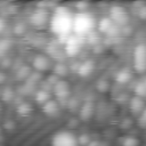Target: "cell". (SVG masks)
<instances>
[{"instance_id": "4fadbf2b", "label": "cell", "mask_w": 146, "mask_h": 146, "mask_svg": "<svg viewBox=\"0 0 146 146\" xmlns=\"http://www.w3.org/2000/svg\"><path fill=\"white\" fill-rule=\"evenodd\" d=\"M92 70H94V62L86 60L79 66V71L78 72H79V74L81 76H87L92 72Z\"/></svg>"}, {"instance_id": "2e32d148", "label": "cell", "mask_w": 146, "mask_h": 146, "mask_svg": "<svg viewBox=\"0 0 146 146\" xmlns=\"http://www.w3.org/2000/svg\"><path fill=\"white\" fill-rule=\"evenodd\" d=\"M43 106V111L46 112V113H48V114H52V113H55L56 111H57V105H56V103L54 102V100H48L46 104H43L42 105Z\"/></svg>"}, {"instance_id": "8992f818", "label": "cell", "mask_w": 146, "mask_h": 146, "mask_svg": "<svg viewBox=\"0 0 146 146\" xmlns=\"http://www.w3.org/2000/svg\"><path fill=\"white\" fill-rule=\"evenodd\" d=\"M49 18L50 16L48 15V13L43 8H39L32 13V15L30 16V22L34 27L42 29L47 24H49Z\"/></svg>"}, {"instance_id": "7a4b0ae2", "label": "cell", "mask_w": 146, "mask_h": 146, "mask_svg": "<svg viewBox=\"0 0 146 146\" xmlns=\"http://www.w3.org/2000/svg\"><path fill=\"white\" fill-rule=\"evenodd\" d=\"M96 27L95 16L89 11H78L73 14L72 34L84 38L90 35Z\"/></svg>"}, {"instance_id": "9a60e30c", "label": "cell", "mask_w": 146, "mask_h": 146, "mask_svg": "<svg viewBox=\"0 0 146 146\" xmlns=\"http://www.w3.org/2000/svg\"><path fill=\"white\" fill-rule=\"evenodd\" d=\"M139 140L135 136H125L122 139V146H139Z\"/></svg>"}, {"instance_id": "8fae6325", "label": "cell", "mask_w": 146, "mask_h": 146, "mask_svg": "<svg viewBox=\"0 0 146 146\" xmlns=\"http://www.w3.org/2000/svg\"><path fill=\"white\" fill-rule=\"evenodd\" d=\"M70 87L65 81H58L54 84V92L58 98H64L68 95Z\"/></svg>"}, {"instance_id": "7c38bea8", "label": "cell", "mask_w": 146, "mask_h": 146, "mask_svg": "<svg viewBox=\"0 0 146 146\" xmlns=\"http://www.w3.org/2000/svg\"><path fill=\"white\" fill-rule=\"evenodd\" d=\"M49 60L44 57V56H36L35 58H34V60H33V66L38 70V71H40V72H42V71H46L48 67H49Z\"/></svg>"}, {"instance_id": "44dd1931", "label": "cell", "mask_w": 146, "mask_h": 146, "mask_svg": "<svg viewBox=\"0 0 146 146\" xmlns=\"http://www.w3.org/2000/svg\"><path fill=\"white\" fill-rule=\"evenodd\" d=\"M3 27H5V24H3V21L2 19H0V32L3 30Z\"/></svg>"}, {"instance_id": "5bb4252c", "label": "cell", "mask_w": 146, "mask_h": 146, "mask_svg": "<svg viewBox=\"0 0 146 146\" xmlns=\"http://www.w3.org/2000/svg\"><path fill=\"white\" fill-rule=\"evenodd\" d=\"M133 91H135V96L146 99V86H145V83H144L143 80L138 81V82L135 84Z\"/></svg>"}, {"instance_id": "3957f363", "label": "cell", "mask_w": 146, "mask_h": 146, "mask_svg": "<svg viewBox=\"0 0 146 146\" xmlns=\"http://www.w3.org/2000/svg\"><path fill=\"white\" fill-rule=\"evenodd\" d=\"M50 144L51 146H80L78 136L70 130H59L55 132Z\"/></svg>"}, {"instance_id": "5b68a950", "label": "cell", "mask_w": 146, "mask_h": 146, "mask_svg": "<svg viewBox=\"0 0 146 146\" xmlns=\"http://www.w3.org/2000/svg\"><path fill=\"white\" fill-rule=\"evenodd\" d=\"M82 44H83V38L71 34L70 36L66 38V41L64 44L65 46V52L68 56H75L81 50Z\"/></svg>"}, {"instance_id": "ffe728a7", "label": "cell", "mask_w": 146, "mask_h": 146, "mask_svg": "<svg viewBox=\"0 0 146 146\" xmlns=\"http://www.w3.org/2000/svg\"><path fill=\"white\" fill-rule=\"evenodd\" d=\"M87 146H103V143H100V141H97V140H91Z\"/></svg>"}, {"instance_id": "277c9868", "label": "cell", "mask_w": 146, "mask_h": 146, "mask_svg": "<svg viewBox=\"0 0 146 146\" xmlns=\"http://www.w3.org/2000/svg\"><path fill=\"white\" fill-rule=\"evenodd\" d=\"M133 68L138 73L146 72V44L139 43L135 47L132 52Z\"/></svg>"}, {"instance_id": "30bf717a", "label": "cell", "mask_w": 146, "mask_h": 146, "mask_svg": "<svg viewBox=\"0 0 146 146\" xmlns=\"http://www.w3.org/2000/svg\"><path fill=\"white\" fill-rule=\"evenodd\" d=\"M131 79H132V72L128 67H123V68L119 70L116 75H115V81L117 83H121V84L128 83Z\"/></svg>"}, {"instance_id": "ba28073f", "label": "cell", "mask_w": 146, "mask_h": 146, "mask_svg": "<svg viewBox=\"0 0 146 146\" xmlns=\"http://www.w3.org/2000/svg\"><path fill=\"white\" fill-rule=\"evenodd\" d=\"M145 107H146V99H144V98L133 96L129 100V108H130V112L133 115H137L138 116L143 112V110Z\"/></svg>"}, {"instance_id": "d6986e66", "label": "cell", "mask_w": 146, "mask_h": 146, "mask_svg": "<svg viewBox=\"0 0 146 146\" xmlns=\"http://www.w3.org/2000/svg\"><path fill=\"white\" fill-rule=\"evenodd\" d=\"M35 99L40 103V104H46L48 100H49V96H48V94L44 91V90H40V91H38L36 92V96H35Z\"/></svg>"}, {"instance_id": "9c48e42d", "label": "cell", "mask_w": 146, "mask_h": 146, "mask_svg": "<svg viewBox=\"0 0 146 146\" xmlns=\"http://www.w3.org/2000/svg\"><path fill=\"white\" fill-rule=\"evenodd\" d=\"M117 27V25H115L112 19L110 17H103L99 23H98V30L102 32V33H106V34H110L112 33L115 29Z\"/></svg>"}, {"instance_id": "e0dca14e", "label": "cell", "mask_w": 146, "mask_h": 146, "mask_svg": "<svg viewBox=\"0 0 146 146\" xmlns=\"http://www.w3.org/2000/svg\"><path fill=\"white\" fill-rule=\"evenodd\" d=\"M91 114H92V106L90 104H84L83 107L81 108V117H83V120H88V117H90Z\"/></svg>"}, {"instance_id": "7402d4cb", "label": "cell", "mask_w": 146, "mask_h": 146, "mask_svg": "<svg viewBox=\"0 0 146 146\" xmlns=\"http://www.w3.org/2000/svg\"><path fill=\"white\" fill-rule=\"evenodd\" d=\"M143 81H144V83H145V86H146V76L143 79Z\"/></svg>"}, {"instance_id": "52a82bcc", "label": "cell", "mask_w": 146, "mask_h": 146, "mask_svg": "<svg viewBox=\"0 0 146 146\" xmlns=\"http://www.w3.org/2000/svg\"><path fill=\"white\" fill-rule=\"evenodd\" d=\"M108 17L112 19V22L115 25H123L129 19V15H128L127 10L123 7H120V6L112 7L111 10H110V16Z\"/></svg>"}, {"instance_id": "6da1fadb", "label": "cell", "mask_w": 146, "mask_h": 146, "mask_svg": "<svg viewBox=\"0 0 146 146\" xmlns=\"http://www.w3.org/2000/svg\"><path fill=\"white\" fill-rule=\"evenodd\" d=\"M73 13L64 6L55 8L49 18V29L58 38H67L72 34Z\"/></svg>"}, {"instance_id": "ac0fdd59", "label": "cell", "mask_w": 146, "mask_h": 146, "mask_svg": "<svg viewBox=\"0 0 146 146\" xmlns=\"http://www.w3.org/2000/svg\"><path fill=\"white\" fill-rule=\"evenodd\" d=\"M137 124L141 129H146V107L143 110V112L137 116Z\"/></svg>"}]
</instances>
